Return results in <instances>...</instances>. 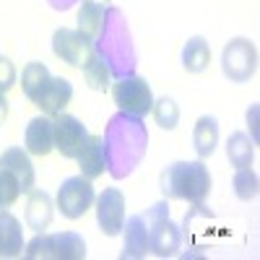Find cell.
Masks as SVG:
<instances>
[{
	"instance_id": "7c38bea8",
	"label": "cell",
	"mask_w": 260,
	"mask_h": 260,
	"mask_svg": "<svg viewBox=\"0 0 260 260\" xmlns=\"http://www.w3.org/2000/svg\"><path fill=\"white\" fill-rule=\"evenodd\" d=\"M71 99H73V86H71V81L62 78V76H57V78L52 76L50 83H47V89L37 96L34 104H37L45 115L55 117V115H60L65 107L71 104Z\"/></svg>"
},
{
	"instance_id": "ffe728a7",
	"label": "cell",
	"mask_w": 260,
	"mask_h": 260,
	"mask_svg": "<svg viewBox=\"0 0 260 260\" xmlns=\"http://www.w3.org/2000/svg\"><path fill=\"white\" fill-rule=\"evenodd\" d=\"M226 156L232 161L234 169H242V167H252V159H255V141L242 133V130H237V133L229 136L226 141Z\"/></svg>"
},
{
	"instance_id": "44dd1931",
	"label": "cell",
	"mask_w": 260,
	"mask_h": 260,
	"mask_svg": "<svg viewBox=\"0 0 260 260\" xmlns=\"http://www.w3.org/2000/svg\"><path fill=\"white\" fill-rule=\"evenodd\" d=\"M104 13H107V6L91 3V0H81V8H78V31H83L89 39L99 37V29L104 24Z\"/></svg>"
},
{
	"instance_id": "8992f818",
	"label": "cell",
	"mask_w": 260,
	"mask_h": 260,
	"mask_svg": "<svg viewBox=\"0 0 260 260\" xmlns=\"http://www.w3.org/2000/svg\"><path fill=\"white\" fill-rule=\"evenodd\" d=\"M94 201H96V195H94L91 180H86L83 175H76V177H68L57 187L55 208L65 216V219L76 221L94 206Z\"/></svg>"
},
{
	"instance_id": "52a82bcc",
	"label": "cell",
	"mask_w": 260,
	"mask_h": 260,
	"mask_svg": "<svg viewBox=\"0 0 260 260\" xmlns=\"http://www.w3.org/2000/svg\"><path fill=\"white\" fill-rule=\"evenodd\" d=\"M52 52L62 62L73 65V68H83L96 52H94V39H89L78 29H57L52 34Z\"/></svg>"
},
{
	"instance_id": "9a60e30c",
	"label": "cell",
	"mask_w": 260,
	"mask_h": 260,
	"mask_svg": "<svg viewBox=\"0 0 260 260\" xmlns=\"http://www.w3.org/2000/svg\"><path fill=\"white\" fill-rule=\"evenodd\" d=\"M78 167H81V175L86 180H96L104 175L107 169V159H104V138L102 136H89V141L83 143L81 154L76 156Z\"/></svg>"
},
{
	"instance_id": "4316f807",
	"label": "cell",
	"mask_w": 260,
	"mask_h": 260,
	"mask_svg": "<svg viewBox=\"0 0 260 260\" xmlns=\"http://www.w3.org/2000/svg\"><path fill=\"white\" fill-rule=\"evenodd\" d=\"M6 117H8V102H6L3 94H0V125L6 122Z\"/></svg>"
},
{
	"instance_id": "4fadbf2b",
	"label": "cell",
	"mask_w": 260,
	"mask_h": 260,
	"mask_svg": "<svg viewBox=\"0 0 260 260\" xmlns=\"http://www.w3.org/2000/svg\"><path fill=\"white\" fill-rule=\"evenodd\" d=\"M52 216H55V201L50 198L45 190H31L26 211H24L26 226L34 229V232H45L52 224Z\"/></svg>"
},
{
	"instance_id": "7402d4cb",
	"label": "cell",
	"mask_w": 260,
	"mask_h": 260,
	"mask_svg": "<svg viewBox=\"0 0 260 260\" xmlns=\"http://www.w3.org/2000/svg\"><path fill=\"white\" fill-rule=\"evenodd\" d=\"M81 71H83V78H86V83H89V89H94V91H107L110 89L112 73H110V68L104 65V60L99 55H94Z\"/></svg>"
},
{
	"instance_id": "5bb4252c",
	"label": "cell",
	"mask_w": 260,
	"mask_h": 260,
	"mask_svg": "<svg viewBox=\"0 0 260 260\" xmlns=\"http://www.w3.org/2000/svg\"><path fill=\"white\" fill-rule=\"evenodd\" d=\"M24 146L31 156H47L55 148L52 143V120L50 117H31L24 133Z\"/></svg>"
},
{
	"instance_id": "e0dca14e",
	"label": "cell",
	"mask_w": 260,
	"mask_h": 260,
	"mask_svg": "<svg viewBox=\"0 0 260 260\" xmlns=\"http://www.w3.org/2000/svg\"><path fill=\"white\" fill-rule=\"evenodd\" d=\"M216 143H219V120L213 115L198 117V122L192 127V146L198 159H208L216 151Z\"/></svg>"
},
{
	"instance_id": "ba28073f",
	"label": "cell",
	"mask_w": 260,
	"mask_h": 260,
	"mask_svg": "<svg viewBox=\"0 0 260 260\" xmlns=\"http://www.w3.org/2000/svg\"><path fill=\"white\" fill-rule=\"evenodd\" d=\"M89 136L91 133L86 130V125L78 117L65 115V112L52 117V143L60 151V156L65 159H76L81 154L83 143L89 141Z\"/></svg>"
},
{
	"instance_id": "8fae6325",
	"label": "cell",
	"mask_w": 260,
	"mask_h": 260,
	"mask_svg": "<svg viewBox=\"0 0 260 260\" xmlns=\"http://www.w3.org/2000/svg\"><path fill=\"white\" fill-rule=\"evenodd\" d=\"M0 169H8L11 175L18 180V187L21 192H31L34 190V182H37V172H34V164L29 159V151L24 148H6L0 154Z\"/></svg>"
},
{
	"instance_id": "603a6c76",
	"label": "cell",
	"mask_w": 260,
	"mask_h": 260,
	"mask_svg": "<svg viewBox=\"0 0 260 260\" xmlns=\"http://www.w3.org/2000/svg\"><path fill=\"white\" fill-rule=\"evenodd\" d=\"M151 115H154V120L161 130H175L177 122H180V107L175 104V99L161 96V99H154Z\"/></svg>"
},
{
	"instance_id": "3957f363",
	"label": "cell",
	"mask_w": 260,
	"mask_h": 260,
	"mask_svg": "<svg viewBox=\"0 0 260 260\" xmlns=\"http://www.w3.org/2000/svg\"><path fill=\"white\" fill-rule=\"evenodd\" d=\"M146 226H148V245L151 252L159 255V257H175L177 250L182 247V232L180 226L169 219V206L167 201L151 206L146 213Z\"/></svg>"
},
{
	"instance_id": "2e32d148",
	"label": "cell",
	"mask_w": 260,
	"mask_h": 260,
	"mask_svg": "<svg viewBox=\"0 0 260 260\" xmlns=\"http://www.w3.org/2000/svg\"><path fill=\"white\" fill-rule=\"evenodd\" d=\"M24 252L21 221L11 211H0V257H18Z\"/></svg>"
},
{
	"instance_id": "277c9868",
	"label": "cell",
	"mask_w": 260,
	"mask_h": 260,
	"mask_svg": "<svg viewBox=\"0 0 260 260\" xmlns=\"http://www.w3.org/2000/svg\"><path fill=\"white\" fill-rule=\"evenodd\" d=\"M112 99L117 104V110L133 117H146L154 107V94L146 78L141 76H122L117 83H112Z\"/></svg>"
},
{
	"instance_id": "484cf974",
	"label": "cell",
	"mask_w": 260,
	"mask_h": 260,
	"mask_svg": "<svg viewBox=\"0 0 260 260\" xmlns=\"http://www.w3.org/2000/svg\"><path fill=\"white\" fill-rule=\"evenodd\" d=\"M13 86H16V65L0 55V94H6Z\"/></svg>"
},
{
	"instance_id": "cb8c5ba5",
	"label": "cell",
	"mask_w": 260,
	"mask_h": 260,
	"mask_svg": "<svg viewBox=\"0 0 260 260\" xmlns=\"http://www.w3.org/2000/svg\"><path fill=\"white\" fill-rule=\"evenodd\" d=\"M232 185H234V195L240 201H252V198H257V175L250 169V167H242V169H237L234 172V180H232Z\"/></svg>"
},
{
	"instance_id": "5b68a950",
	"label": "cell",
	"mask_w": 260,
	"mask_h": 260,
	"mask_svg": "<svg viewBox=\"0 0 260 260\" xmlns=\"http://www.w3.org/2000/svg\"><path fill=\"white\" fill-rule=\"evenodd\" d=\"M221 71L232 83H247L257 71V50L252 39L234 37L221 52Z\"/></svg>"
},
{
	"instance_id": "ac0fdd59",
	"label": "cell",
	"mask_w": 260,
	"mask_h": 260,
	"mask_svg": "<svg viewBox=\"0 0 260 260\" xmlns=\"http://www.w3.org/2000/svg\"><path fill=\"white\" fill-rule=\"evenodd\" d=\"M211 62V47L203 37H192L182 47V68L187 73H203Z\"/></svg>"
},
{
	"instance_id": "d4e9b609",
	"label": "cell",
	"mask_w": 260,
	"mask_h": 260,
	"mask_svg": "<svg viewBox=\"0 0 260 260\" xmlns=\"http://www.w3.org/2000/svg\"><path fill=\"white\" fill-rule=\"evenodd\" d=\"M21 195V187H18V180L11 175L8 169H0V211L11 208Z\"/></svg>"
},
{
	"instance_id": "7a4b0ae2",
	"label": "cell",
	"mask_w": 260,
	"mask_h": 260,
	"mask_svg": "<svg viewBox=\"0 0 260 260\" xmlns=\"http://www.w3.org/2000/svg\"><path fill=\"white\" fill-rule=\"evenodd\" d=\"M24 257L26 260H39V257L83 260L86 257V242L76 232H55V234L37 232L34 240L29 245H24Z\"/></svg>"
},
{
	"instance_id": "d6986e66",
	"label": "cell",
	"mask_w": 260,
	"mask_h": 260,
	"mask_svg": "<svg viewBox=\"0 0 260 260\" xmlns=\"http://www.w3.org/2000/svg\"><path fill=\"white\" fill-rule=\"evenodd\" d=\"M50 71L45 62H26L24 71H21V89H24L29 102H37V96L47 89L50 83Z\"/></svg>"
},
{
	"instance_id": "6da1fadb",
	"label": "cell",
	"mask_w": 260,
	"mask_h": 260,
	"mask_svg": "<svg viewBox=\"0 0 260 260\" xmlns=\"http://www.w3.org/2000/svg\"><path fill=\"white\" fill-rule=\"evenodd\" d=\"M159 185L169 201H187L192 206H201L211 192V172L203 159L175 161L161 172Z\"/></svg>"
},
{
	"instance_id": "30bf717a",
	"label": "cell",
	"mask_w": 260,
	"mask_h": 260,
	"mask_svg": "<svg viewBox=\"0 0 260 260\" xmlns=\"http://www.w3.org/2000/svg\"><path fill=\"white\" fill-rule=\"evenodd\" d=\"M122 232H125V242H122V252H120L122 260H141L151 252L148 226H146L143 213L127 216V219L122 221Z\"/></svg>"
},
{
	"instance_id": "9c48e42d",
	"label": "cell",
	"mask_w": 260,
	"mask_h": 260,
	"mask_svg": "<svg viewBox=\"0 0 260 260\" xmlns=\"http://www.w3.org/2000/svg\"><path fill=\"white\" fill-rule=\"evenodd\" d=\"M125 221V195L117 187H104L96 198V224L107 237H117Z\"/></svg>"
},
{
	"instance_id": "83f0119b",
	"label": "cell",
	"mask_w": 260,
	"mask_h": 260,
	"mask_svg": "<svg viewBox=\"0 0 260 260\" xmlns=\"http://www.w3.org/2000/svg\"><path fill=\"white\" fill-rule=\"evenodd\" d=\"M91 3H99V6H110V0H91Z\"/></svg>"
}]
</instances>
